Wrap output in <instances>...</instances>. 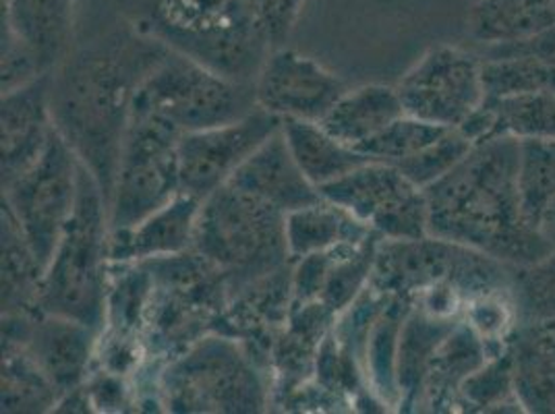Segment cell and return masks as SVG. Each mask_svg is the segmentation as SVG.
<instances>
[{
	"label": "cell",
	"instance_id": "obj_1",
	"mask_svg": "<svg viewBox=\"0 0 555 414\" xmlns=\"http://www.w3.org/2000/svg\"><path fill=\"white\" fill-rule=\"evenodd\" d=\"M168 52L170 48L127 22L86 47L69 50L52 69L54 129L92 170L106 204L113 197L135 93Z\"/></svg>",
	"mask_w": 555,
	"mask_h": 414
},
{
	"label": "cell",
	"instance_id": "obj_2",
	"mask_svg": "<svg viewBox=\"0 0 555 414\" xmlns=\"http://www.w3.org/2000/svg\"><path fill=\"white\" fill-rule=\"evenodd\" d=\"M520 141L477 143L456 168L425 189L429 234L489 255L509 268L531 266L554 247L525 216L518 189Z\"/></svg>",
	"mask_w": 555,
	"mask_h": 414
},
{
	"label": "cell",
	"instance_id": "obj_3",
	"mask_svg": "<svg viewBox=\"0 0 555 414\" xmlns=\"http://www.w3.org/2000/svg\"><path fill=\"white\" fill-rule=\"evenodd\" d=\"M127 22L234 81L255 83L272 52L254 0H129Z\"/></svg>",
	"mask_w": 555,
	"mask_h": 414
},
{
	"label": "cell",
	"instance_id": "obj_4",
	"mask_svg": "<svg viewBox=\"0 0 555 414\" xmlns=\"http://www.w3.org/2000/svg\"><path fill=\"white\" fill-rule=\"evenodd\" d=\"M111 284L108 204L92 170L81 161L79 195L48 263L40 311L104 329Z\"/></svg>",
	"mask_w": 555,
	"mask_h": 414
},
{
	"label": "cell",
	"instance_id": "obj_5",
	"mask_svg": "<svg viewBox=\"0 0 555 414\" xmlns=\"http://www.w3.org/2000/svg\"><path fill=\"white\" fill-rule=\"evenodd\" d=\"M193 251L220 270L232 297L238 288L293 263L286 214L227 183L202 202Z\"/></svg>",
	"mask_w": 555,
	"mask_h": 414
},
{
	"label": "cell",
	"instance_id": "obj_6",
	"mask_svg": "<svg viewBox=\"0 0 555 414\" xmlns=\"http://www.w3.org/2000/svg\"><path fill=\"white\" fill-rule=\"evenodd\" d=\"M143 263L150 272L143 345L150 361L168 363L216 332L231 300L229 282L193 249Z\"/></svg>",
	"mask_w": 555,
	"mask_h": 414
},
{
	"label": "cell",
	"instance_id": "obj_7",
	"mask_svg": "<svg viewBox=\"0 0 555 414\" xmlns=\"http://www.w3.org/2000/svg\"><path fill=\"white\" fill-rule=\"evenodd\" d=\"M164 411L257 414L272 404L270 375L236 338L209 332L160 371Z\"/></svg>",
	"mask_w": 555,
	"mask_h": 414
},
{
	"label": "cell",
	"instance_id": "obj_8",
	"mask_svg": "<svg viewBox=\"0 0 555 414\" xmlns=\"http://www.w3.org/2000/svg\"><path fill=\"white\" fill-rule=\"evenodd\" d=\"M512 270L506 263L438 236L413 241L382 238L370 286L384 297L415 300L436 288H448L468 300L509 293Z\"/></svg>",
	"mask_w": 555,
	"mask_h": 414
},
{
	"label": "cell",
	"instance_id": "obj_9",
	"mask_svg": "<svg viewBox=\"0 0 555 414\" xmlns=\"http://www.w3.org/2000/svg\"><path fill=\"white\" fill-rule=\"evenodd\" d=\"M257 108L255 83L234 81L172 50L133 100V113L156 116L181 135L229 125Z\"/></svg>",
	"mask_w": 555,
	"mask_h": 414
},
{
	"label": "cell",
	"instance_id": "obj_10",
	"mask_svg": "<svg viewBox=\"0 0 555 414\" xmlns=\"http://www.w3.org/2000/svg\"><path fill=\"white\" fill-rule=\"evenodd\" d=\"M179 141L168 122L131 113L108 204L111 232L133 229L181 193Z\"/></svg>",
	"mask_w": 555,
	"mask_h": 414
},
{
	"label": "cell",
	"instance_id": "obj_11",
	"mask_svg": "<svg viewBox=\"0 0 555 414\" xmlns=\"http://www.w3.org/2000/svg\"><path fill=\"white\" fill-rule=\"evenodd\" d=\"M79 168L81 160L54 131L40 160L2 184V206L15 216L44 272L77 206Z\"/></svg>",
	"mask_w": 555,
	"mask_h": 414
},
{
	"label": "cell",
	"instance_id": "obj_12",
	"mask_svg": "<svg viewBox=\"0 0 555 414\" xmlns=\"http://www.w3.org/2000/svg\"><path fill=\"white\" fill-rule=\"evenodd\" d=\"M406 115L459 129L486 102L483 59L452 44L427 48L396 83Z\"/></svg>",
	"mask_w": 555,
	"mask_h": 414
},
{
	"label": "cell",
	"instance_id": "obj_13",
	"mask_svg": "<svg viewBox=\"0 0 555 414\" xmlns=\"http://www.w3.org/2000/svg\"><path fill=\"white\" fill-rule=\"evenodd\" d=\"M320 193L348 209L382 238L413 241L429 236L425 189L393 164L365 161L347 177L322 186Z\"/></svg>",
	"mask_w": 555,
	"mask_h": 414
},
{
	"label": "cell",
	"instance_id": "obj_14",
	"mask_svg": "<svg viewBox=\"0 0 555 414\" xmlns=\"http://www.w3.org/2000/svg\"><path fill=\"white\" fill-rule=\"evenodd\" d=\"M282 129V118L257 108L241 120L183 133L179 141L181 193L204 202L229 183L255 150Z\"/></svg>",
	"mask_w": 555,
	"mask_h": 414
},
{
	"label": "cell",
	"instance_id": "obj_15",
	"mask_svg": "<svg viewBox=\"0 0 555 414\" xmlns=\"http://www.w3.org/2000/svg\"><path fill=\"white\" fill-rule=\"evenodd\" d=\"M347 92L345 81L311 56L276 48L255 77L257 106L284 118L320 122Z\"/></svg>",
	"mask_w": 555,
	"mask_h": 414
},
{
	"label": "cell",
	"instance_id": "obj_16",
	"mask_svg": "<svg viewBox=\"0 0 555 414\" xmlns=\"http://www.w3.org/2000/svg\"><path fill=\"white\" fill-rule=\"evenodd\" d=\"M2 338H13L27 348L61 396L86 384L93 367L100 332L90 325L52 315L2 318Z\"/></svg>",
	"mask_w": 555,
	"mask_h": 414
},
{
	"label": "cell",
	"instance_id": "obj_17",
	"mask_svg": "<svg viewBox=\"0 0 555 414\" xmlns=\"http://www.w3.org/2000/svg\"><path fill=\"white\" fill-rule=\"evenodd\" d=\"M50 79L52 70L2 93V184L15 181L40 160L56 131L50 111Z\"/></svg>",
	"mask_w": 555,
	"mask_h": 414
},
{
	"label": "cell",
	"instance_id": "obj_18",
	"mask_svg": "<svg viewBox=\"0 0 555 414\" xmlns=\"http://www.w3.org/2000/svg\"><path fill=\"white\" fill-rule=\"evenodd\" d=\"M229 184L251 193L284 214L311 206L324 197L305 177L282 129L255 150L254 156L232 174Z\"/></svg>",
	"mask_w": 555,
	"mask_h": 414
},
{
	"label": "cell",
	"instance_id": "obj_19",
	"mask_svg": "<svg viewBox=\"0 0 555 414\" xmlns=\"http://www.w3.org/2000/svg\"><path fill=\"white\" fill-rule=\"evenodd\" d=\"M199 209L197 197L179 193L133 229L111 232V261L133 263L191 251Z\"/></svg>",
	"mask_w": 555,
	"mask_h": 414
},
{
	"label": "cell",
	"instance_id": "obj_20",
	"mask_svg": "<svg viewBox=\"0 0 555 414\" xmlns=\"http://www.w3.org/2000/svg\"><path fill=\"white\" fill-rule=\"evenodd\" d=\"M491 352L473 325L461 320L436 348L427 368L418 411L452 413L463 406V384L489 361Z\"/></svg>",
	"mask_w": 555,
	"mask_h": 414
},
{
	"label": "cell",
	"instance_id": "obj_21",
	"mask_svg": "<svg viewBox=\"0 0 555 414\" xmlns=\"http://www.w3.org/2000/svg\"><path fill=\"white\" fill-rule=\"evenodd\" d=\"M77 0H2V31L20 40L40 69H54L70 50Z\"/></svg>",
	"mask_w": 555,
	"mask_h": 414
},
{
	"label": "cell",
	"instance_id": "obj_22",
	"mask_svg": "<svg viewBox=\"0 0 555 414\" xmlns=\"http://www.w3.org/2000/svg\"><path fill=\"white\" fill-rule=\"evenodd\" d=\"M508 350L522 411L555 414V322H518Z\"/></svg>",
	"mask_w": 555,
	"mask_h": 414
},
{
	"label": "cell",
	"instance_id": "obj_23",
	"mask_svg": "<svg viewBox=\"0 0 555 414\" xmlns=\"http://www.w3.org/2000/svg\"><path fill=\"white\" fill-rule=\"evenodd\" d=\"M402 115L406 113L396 86L365 83L343 93L320 125L330 135L359 150Z\"/></svg>",
	"mask_w": 555,
	"mask_h": 414
},
{
	"label": "cell",
	"instance_id": "obj_24",
	"mask_svg": "<svg viewBox=\"0 0 555 414\" xmlns=\"http://www.w3.org/2000/svg\"><path fill=\"white\" fill-rule=\"evenodd\" d=\"M552 25V0H477L466 15L470 40L486 48L527 42Z\"/></svg>",
	"mask_w": 555,
	"mask_h": 414
},
{
	"label": "cell",
	"instance_id": "obj_25",
	"mask_svg": "<svg viewBox=\"0 0 555 414\" xmlns=\"http://www.w3.org/2000/svg\"><path fill=\"white\" fill-rule=\"evenodd\" d=\"M463 318L434 315L413 302L411 311L406 313L402 323L400 342H398V363H396V379H398V391H400L398 411L416 413L431 357L441 340Z\"/></svg>",
	"mask_w": 555,
	"mask_h": 414
},
{
	"label": "cell",
	"instance_id": "obj_26",
	"mask_svg": "<svg viewBox=\"0 0 555 414\" xmlns=\"http://www.w3.org/2000/svg\"><path fill=\"white\" fill-rule=\"evenodd\" d=\"M371 234L375 231L367 224L325 197L286 214V243L293 261L345 245H361Z\"/></svg>",
	"mask_w": 555,
	"mask_h": 414
},
{
	"label": "cell",
	"instance_id": "obj_27",
	"mask_svg": "<svg viewBox=\"0 0 555 414\" xmlns=\"http://www.w3.org/2000/svg\"><path fill=\"white\" fill-rule=\"evenodd\" d=\"M282 133L305 177L318 189L347 177L348 172L370 161L365 154L330 135L315 120L284 118Z\"/></svg>",
	"mask_w": 555,
	"mask_h": 414
},
{
	"label": "cell",
	"instance_id": "obj_28",
	"mask_svg": "<svg viewBox=\"0 0 555 414\" xmlns=\"http://www.w3.org/2000/svg\"><path fill=\"white\" fill-rule=\"evenodd\" d=\"M2 318L40 313L44 268L11 209L2 206Z\"/></svg>",
	"mask_w": 555,
	"mask_h": 414
},
{
	"label": "cell",
	"instance_id": "obj_29",
	"mask_svg": "<svg viewBox=\"0 0 555 414\" xmlns=\"http://www.w3.org/2000/svg\"><path fill=\"white\" fill-rule=\"evenodd\" d=\"M413 300L388 297L382 311L371 325L370 336L363 352V375L370 381L371 393L384 404L396 406L400 402L396 363H398V342L400 329L406 313L411 311Z\"/></svg>",
	"mask_w": 555,
	"mask_h": 414
},
{
	"label": "cell",
	"instance_id": "obj_30",
	"mask_svg": "<svg viewBox=\"0 0 555 414\" xmlns=\"http://www.w3.org/2000/svg\"><path fill=\"white\" fill-rule=\"evenodd\" d=\"M61 393L22 342L2 338V413H50Z\"/></svg>",
	"mask_w": 555,
	"mask_h": 414
},
{
	"label": "cell",
	"instance_id": "obj_31",
	"mask_svg": "<svg viewBox=\"0 0 555 414\" xmlns=\"http://www.w3.org/2000/svg\"><path fill=\"white\" fill-rule=\"evenodd\" d=\"M493 115V138L555 139V92L486 98Z\"/></svg>",
	"mask_w": 555,
	"mask_h": 414
},
{
	"label": "cell",
	"instance_id": "obj_32",
	"mask_svg": "<svg viewBox=\"0 0 555 414\" xmlns=\"http://www.w3.org/2000/svg\"><path fill=\"white\" fill-rule=\"evenodd\" d=\"M518 189L527 220L539 231V222L555 199V139L520 141Z\"/></svg>",
	"mask_w": 555,
	"mask_h": 414
},
{
	"label": "cell",
	"instance_id": "obj_33",
	"mask_svg": "<svg viewBox=\"0 0 555 414\" xmlns=\"http://www.w3.org/2000/svg\"><path fill=\"white\" fill-rule=\"evenodd\" d=\"M486 98L555 92V65L525 54L481 56Z\"/></svg>",
	"mask_w": 555,
	"mask_h": 414
},
{
	"label": "cell",
	"instance_id": "obj_34",
	"mask_svg": "<svg viewBox=\"0 0 555 414\" xmlns=\"http://www.w3.org/2000/svg\"><path fill=\"white\" fill-rule=\"evenodd\" d=\"M463 411L473 413H525L516 391L512 375V357L508 346L489 357L483 367L475 371L463 384L461 390Z\"/></svg>",
	"mask_w": 555,
	"mask_h": 414
},
{
	"label": "cell",
	"instance_id": "obj_35",
	"mask_svg": "<svg viewBox=\"0 0 555 414\" xmlns=\"http://www.w3.org/2000/svg\"><path fill=\"white\" fill-rule=\"evenodd\" d=\"M509 295L518 322H555V247L531 266L512 270Z\"/></svg>",
	"mask_w": 555,
	"mask_h": 414
},
{
	"label": "cell",
	"instance_id": "obj_36",
	"mask_svg": "<svg viewBox=\"0 0 555 414\" xmlns=\"http://www.w3.org/2000/svg\"><path fill=\"white\" fill-rule=\"evenodd\" d=\"M448 129L440 125L425 122L421 118L411 115H402L396 118L388 129H384L379 135L361 145L357 152L365 154L370 160L386 161L398 166L400 161L409 160L423 152L427 145H431L436 139H440Z\"/></svg>",
	"mask_w": 555,
	"mask_h": 414
},
{
	"label": "cell",
	"instance_id": "obj_37",
	"mask_svg": "<svg viewBox=\"0 0 555 414\" xmlns=\"http://www.w3.org/2000/svg\"><path fill=\"white\" fill-rule=\"evenodd\" d=\"M475 145L477 143L466 138L461 129H448L423 152L400 161L398 168L421 189H427L443 179L452 168H456Z\"/></svg>",
	"mask_w": 555,
	"mask_h": 414
},
{
	"label": "cell",
	"instance_id": "obj_38",
	"mask_svg": "<svg viewBox=\"0 0 555 414\" xmlns=\"http://www.w3.org/2000/svg\"><path fill=\"white\" fill-rule=\"evenodd\" d=\"M305 2L307 0H254L257 20L272 50L286 47L299 24Z\"/></svg>",
	"mask_w": 555,
	"mask_h": 414
},
{
	"label": "cell",
	"instance_id": "obj_39",
	"mask_svg": "<svg viewBox=\"0 0 555 414\" xmlns=\"http://www.w3.org/2000/svg\"><path fill=\"white\" fill-rule=\"evenodd\" d=\"M509 54H525V56H532L543 63L555 65V25L520 44L486 48L481 56H509Z\"/></svg>",
	"mask_w": 555,
	"mask_h": 414
},
{
	"label": "cell",
	"instance_id": "obj_40",
	"mask_svg": "<svg viewBox=\"0 0 555 414\" xmlns=\"http://www.w3.org/2000/svg\"><path fill=\"white\" fill-rule=\"evenodd\" d=\"M539 232L545 236V241L555 247V199L552 206L547 207L545 216L539 222Z\"/></svg>",
	"mask_w": 555,
	"mask_h": 414
},
{
	"label": "cell",
	"instance_id": "obj_41",
	"mask_svg": "<svg viewBox=\"0 0 555 414\" xmlns=\"http://www.w3.org/2000/svg\"><path fill=\"white\" fill-rule=\"evenodd\" d=\"M552 2H554V4H555V0H552Z\"/></svg>",
	"mask_w": 555,
	"mask_h": 414
}]
</instances>
